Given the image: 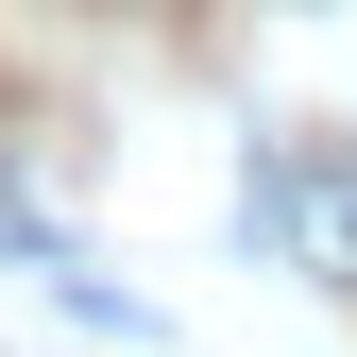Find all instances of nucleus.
<instances>
[{"mask_svg":"<svg viewBox=\"0 0 357 357\" xmlns=\"http://www.w3.org/2000/svg\"><path fill=\"white\" fill-rule=\"evenodd\" d=\"M255 221H273L289 255H324V273H357V188H306V170H255Z\"/></svg>","mask_w":357,"mask_h":357,"instance_id":"1","label":"nucleus"}]
</instances>
